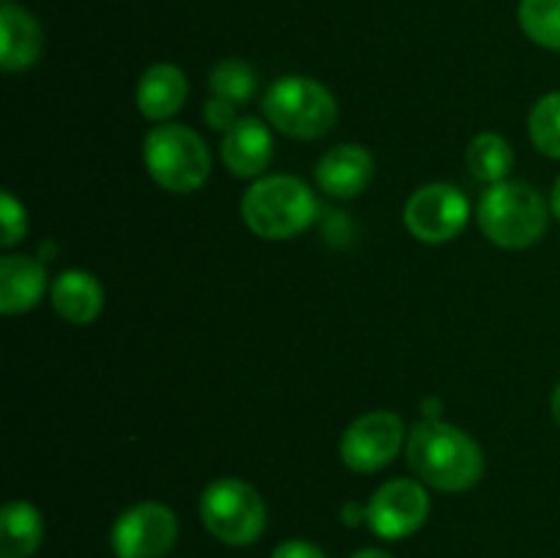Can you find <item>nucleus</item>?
Returning <instances> with one entry per match:
<instances>
[{
	"mask_svg": "<svg viewBox=\"0 0 560 558\" xmlns=\"http://www.w3.org/2000/svg\"><path fill=\"white\" fill-rule=\"evenodd\" d=\"M528 135L536 151L560 159V93H547L534 104L528 118Z\"/></svg>",
	"mask_w": 560,
	"mask_h": 558,
	"instance_id": "412c9836",
	"label": "nucleus"
},
{
	"mask_svg": "<svg viewBox=\"0 0 560 558\" xmlns=\"http://www.w3.org/2000/svg\"><path fill=\"white\" fill-rule=\"evenodd\" d=\"M200 518L219 542L244 547L266 531V503L246 481L219 479L200 496Z\"/></svg>",
	"mask_w": 560,
	"mask_h": 558,
	"instance_id": "423d86ee",
	"label": "nucleus"
},
{
	"mask_svg": "<svg viewBox=\"0 0 560 558\" xmlns=\"http://www.w3.org/2000/svg\"><path fill=\"white\" fill-rule=\"evenodd\" d=\"M49 299H52L55 312L63 317L66 323L74 326H88L98 317L104 306V290L93 274L71 268L63 271L49 288Z\"/></svg>",
	"mask_w": 560,
	"mask_h": 558,
	"instance_id": "2eb2a0df",
	"label": "nucleus"
},
{
	"mask_svg": "<svg viewBox=\"0 0 560 558\" xmlns=\"http://www.w3.org/2000/svg\"><path fill=\"white\" fill-rule=\"evenodd\" d=\"M405 441V425L392 410H372V414L359 416L353 425L345 430L342 463L355 474H372L381 470L397 457L399 446Z\"/></svg>",
	"mask_w": 560,
	"mask_h": 558,
	"instance_id": "1a4fd4ad",
	"label": "nucleus"
},
{
	"mask_svg": "<svg viewBox=\"0 0 560 558\" xmlns=\"http://www.w3.org/2000/svg\"><path fill=\"white\" fill-rule=\"evenodd\" d=\"M178 539V520L164 503H137L113 525V550L118 558H164Z\"/></svg>",
	"mask_w": 560,
	"mask_h": 558,
	"instance_id": "6e6552de",
	"label": "nucleus"
},
{
	"mask_svg": "<svg viewBox=\"0 0 560 558\" xmlns=\"http://www.w3.org/2000/svg\"><path fill=\"white\" fill-rule=\"evenodd\" d=\"M430 518V496L413 479H392L366 503V523L383 539H405Z\"/></svg>",
	"mask_w": 560,
	"mask_h": 558,
	"instance_id": "9d476101",
	"label": "nucleus"
},
{
	"mask_svg": "<svg viewBox=\"0 0 560 558\" xmlns=\"http://www.w3.org/2000/svg\"><path fill=\"white\" fill-rule=\"evenodd\" d=\"M408 465L424 485L443 492L470 490L485 474L481 446L446 421H421L408 438Z\"/></svg>",
	"mask_w": 560,
	"mask_h": 558,
	"instance_id": "f257e3e1",
	"label": "nucleus"
},
{
	"mask_svg": "<svg viewBox=\"0 0 560 558\" xmlns=\"http://www.w3.org/2000/svg\"><path fill=\"white\" fill-rule=\"evenodd\" d=\"M273 153L271 131L257 118H238L222 140V159L224 167L235 178H255L268 167Z\"/></svg>",
	"mask_w": 560,
	"mask_h": 558,
	"instance_id": "f8f14e48",
	"label": "nucleus"
},
{
	"mask_svg": "<svg viewBox=\"0 0 560 558\" xmlns=\"http://www.w3.org/2000/svg\"><path fill=\"white\" fill-rule=\"evenodd\" d=\"M268 124L295 140H317L337 124V102L312 77H279L262 96Z\"/></svg>",
	"mask_w": 560,
	"mask_h": 558,
	"instance_id": "39448f33",
	"label": "nucleus"
},
{
	"mask_svg": "<svg viewBox=\"0 0 560 558\" xmlns=\"http://www.w3.org/2000/svg\"><path fill=\"white\" fill-rule=\"evenodd\" d=\"M5 3H11V0H5Z\"/></svg>",
	"mask_w": 560,
	"mask_h": 558,
	"instance_id": "cd10ccee",
	"label": "nucleus"
},
{
	"mask_svg": "<svg viewBox=\"0 0 560 558\" xmlns=\"http://www.w3.org/2000/svg\"><path fill=\"white\" fill-rule=\"evenodd\" d=\"M479 228L503 249H525L547 230V202L539 189L523 181L492 184L479 200Z\"/></svg>",
	"mask_w": 560,
	"mask_h": 558,
	"instance_id": "7ed1b4c3",
	"label": "nucleus"
},
{
	"mask_svg": "<svg viewBox=\"0 0 560 558\" xmlns=\"http://www.w3.org/2000/svg\"><path fill=\"white\" fill-rule=\"evenodd\" d=\"M271 558H328V556L320 550V547L312 545V542L290 539V542H282V545L273 550Z\"/></svg>",
	"mask_w": 560,
	"mask_h": 558,
	"instance_id": "b1692460",
	"label": "nucleus"
},
{
	"mask_svg": "<svg viewBox=\"0 0 560 558\" xmlns=\"http://www.w3.org/2000/svg\"><path fill=\"white\" fill-rule=\"evenodd\" d=\"M550 408H552V419H556L558 427H560V383L556 386V392H552Z\"/></svg>",
	"mask_w": 560,
	"mask_h": 558,
	"instance_id": "a878e982",
	"label": "nucleus"
},
{
	"mask_svg": "<svg viewBox=\"0 0 560 558\" xmlns=\"http://www.w3.org/2000/svg\"><path fill=\"white\" fill-rule=\"evenodd\" d=\"M208 88H211L213 96L228 98L233 104H244L255 96L257 77L249 63L238 58H228L213 66L211 77H208Z\"/></svg>",
	"mask_w": 560,
	"mask_h": 558,
	"instance_id": "aec40b11",
	"label": "nucleus"
},
{
	"mask_svg": "<svg viewBox=\"0 0 560 558\" xmlns=\"http://www.w3.org/2000/svg\"><path fill=\"white\" fill-rule=\"evenodd\" d=\"M142 156H145L148 175L162 189L178 195L200 189L211 175V151L189 126L162 124L151 129L142 146Z\"/></svg>",
	"mask_w": 560,
	"mask_h": 558,
	"instance_id": "20e7f679",
	"label": "nucleus"
},
{
	"mask_svg": "<svg viewBox=\"0 0 560 558\" xmlns=\"http://www.w3.org/2000/svg\"><path fill=\"white\" fill-rule=\"evenodd\" d=\"M238 120V115H235V104L228 102V98H219V96H211L206 104V124L211 126L213 131H228L230 126Z\"/></svg>",
	"mask_w": 560,
	"mask_h": 558,
	"instance_id": "5701e85b",
	"label": "nucleus"
},
{
	"mask_svg": "<svg viewBox=\"0 0 560 558\" xmlns=\"http://www.w3.org/2000/svg\"><path fill=\"white\" fill-rule=\"evenodd\" d=\"M44 49L42 25L22 5L3 3L0 9V66L5 71L31 69Z\"/></svg>",
	"mask_w": 560,
	"mask_h": 558,
	"instance_id": "ddd939ff",
	"label": "nucleus"
},
{
	"mask_svg": "<svg viewBox=\"0 0 560 558\" xmlns=\"http://www.w3.org/2000/svg\"><path fill=\"white\" fill-rule=\"evenodd\" d=\"M189 96L186 74L173 63H156L137 82V107L148 120H167Z\"/></svg>",
	"mask_w": 560,
	"mask_h": 558,
	"instance_id": "4468645a",
	"label": "nucleus"
},
{
	"mask_svg": "<svg viewBox=\"0 0 560 558\" xmlns=\"http://www.w3.org/2000/svg\"><path fill=\"white\" fill-rule=\"evenodd\" d=\"M47 288V271L27 255H5L0 260V310L3 315H20L33 310Z\"/></svg>",
	"mask_w": 560,
	"mask_h": 558,
	"instance_id": "dca6fc26",
	"label": "nucleus"
},
{
	"mask_svg": "<svg viewBox=\"0 0 560 558\" xmlns=\"http://www.w3.org/2000/svg\"><path fill=\"white\" fill-rule=\"evenodd\" d=\"M44 539V520L27 501H9L0 512V558H31Z\"/></svg>",
	"mask_w": 560,
	"mask_h": 558,
	"instance_id": "f3484780",
	"label": "nucleus"
},
{
	"mask_svg": "<svg viewBox=\"0 0 560 558\" xmlns=\"http://www.w3.org/2000/svg\"><path fill=\"white\" fill-rule=\"evenodd\" d=\"M372 175H375V162H372L370 151L355 142H345V146L331 148L323 153V159L315 167L317 186L331 197H355L370 186Z\"/></svg>",
	"mask_w": 560,
	"mask_h": 558,
	"instance_id": "9b49d317",
	"label": "nucleus"
},
{
	"mask_svg": "<svg viewBox=\"0 0 560 558\" xmlns=\"http://www.w3.org/2000/svg\"><path fill=\"white\" fill-rule=\"evenodd\" d=\"M0 219H3V235H0V244L14 246L16 241L25 239L27 233L25 206H22L11 191H3V197H0Z\"/></svg>",
	"mask_w": 560,
	"mask_h": 558,
	"instance_id": "4be33fe9",
	"label": "nucleus"
},
{
	"mask_svg": "<svg viewBox=\"0 0 560 558\" xmlns=\"http://www.w3.org/2000/svg\"><path fill=\"white\" fill-rule=\"evenodd\" d=\"M517 20L530 42L560 53V0H520Z\"/></svg>",
	"mask_w": 560,
	"mask_h": 558,
	"instance_id": "6ab92c4d",
	"label": "nucleus"
},
{
	"mask_svg": "<svg viewBox=\"0 0 560 558\" xmlns=\"http://www.w3.org/2000/svg\"><path fill=\"white\" fill-rule=\"evenodd\" d=\"M468 200L452 184L421 186L405 206V228L424 244H446L457 239L468 224Z\"/></svg>",
	"mask_w": 560,
	"mask_h": 558,
	"instance_id": "0eeeda50",
	"label": "nucleus"
},
{
	"mask_svg": "<svg viewBox=\"0 0 560 558\" xmlns=\"http://www.w3.org/2000/svg\"><path fill=\"white\" fill-rule=\"evenodd\" d=\"M468 170L481 184H501L514 167V151L509 140H503L495 131L476 135L468 146Z\"/></svg>",
	"mask_w": 560,
	"mask_h": 558,
	"instance_id": "a211bd4d",
	"label": "nucleus"
},
{
	"mask_svg": "<svg viewBox=\"0 0 560 558\" xmlns=\"http://www.w3.org/2000/svg\"><path fill=\"white\" fill-rule=\"evenodd\" d=\"M315 213V195L295 175H268L255 181L241 200L246 228L268 241L293 239L310 228Z\"/></svg>",
	"mask_w": 560,
	"mask_h": 558,
	"instance_id": "f03ea898",
	"label": "nucleus"
},
{
	"mask_svg": "<svg viewBox=\"0 0 560 558\" xmlns=\"http://www.w3.org/2000/svg\"><path fill=\"white\" fill-rule=\"evenodd\" d=\"M550 211L556 213V219H560V175H558L556 186H552V195H550Z\"/></svg>",
	"mask_w": 560,
	"mask_h": 558,
	"instance_id": "393cba45",
	"label": "nucleus"
},
{
	"mask_svg": "<svg viewBox=\"0 0 560 558\" xmlns=\"http://www.w3.org/2000/svg\"><path fill=\"white\" fill-rule=\"evenodd\" d=\"M350 558H394V556H388L386 550H359L355 556H350Z\"/></svg>",
	"mask_w": 560,
	"mask_h": 558,
	"instance_id": "bb28decb",
	"label": "nucleus"
}]
</instances>
